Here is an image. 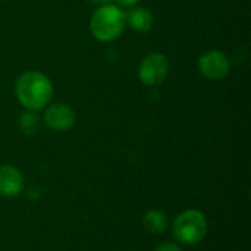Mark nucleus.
<instances>
[{
	"label": "nucleus",
	"instance_id": "1",
	"mask_svg": "<svg viewBox=\"0 0 251 251\" xmlns=\"http://www.w3.org/2000/svg\"><path fill=\"white\" fill-rule=\"evenodd\" d=\"M51 81L38 71L24 72L15 84V94L26 110H41L47 107L53 99Z\"/></svg>",
	"mask_w": 251,
	"mask_h": 251
},
{
	"label": "nucleus",
	"instance_id": "2",
	"mask_svg": "<svg viewBox=\"0 0 251 251\" xmlns=\"http://www.w3.org/2000/svg\"><path fill=\"white\" fill-rule=\"evenodd\" d=\"M126 26L125 12L110 3L100 6L91 16L90 21V31L99 41L109 43L119 38Z\"/></svg>",
	"mask_w": 251,
	"mask_h": 251
},
{
	"label": "nucleus",
	"instance_id": "3",
	"mask_svg": "<svg viewBox=\"0 0 251 251\" xmlns=\"http://www.w3.org/2000/svg\"><path fill=\"white\" fill-rule=\"evenodd\" d=\"M209 224L206 215L197 209H188L181 212L174 224L172 232L176 241L184 246H196L204 240L207 235Z\"/></svg>",
	"mask_w": 251,
	"mask_h": 251
},
{
	"label": "nucleus",
	"instance_id": "4",
	"mask_svg": "<svg viewBox=\"0 0 251 251\" xmlns=\"http://www.w3.org/2000/svg\"><path fill=\"white\" fill-rule=\"evenodd\" d=\"M169 74V62L168 57L162 53H150L147 54L138 68L140 81L147 85L153 87L165 81Z\"/></svg>",
	"mask_w": 251,
	"mask_h": 251
},
{
	"label": "nucleus",
	"instance_id": "5",
	"mask_svg": "<svg viewBox=\"0 0 251 251\" xmlns=\"http://www.w3.org/2000/svg\"><path fill=\"white\" fill-rule=\"evenodd\" d=\"M199 71L209 81H221L229 75L231 60L224 51L210 50L200 56Z\"/></svg>",
	"mask_w": 251,
	"mask_h": 251
},
{
	"label": "nucleus",
	"instance_id": "6",
	"mask_svg": "<svg viewBox=\"0 0 251 251\" xmlns=\"http://www.w3.org/2000/svg\"><path fill=\"white\" fill-rule=\"evenodd\" d=\"M43 121L53 131H59V132L68 131L75 125L76 113L69 104L54 103V104L47 106V109L43 115Z\"/></svg>",
	"mask_w": 251,
	"mask_h": 251
},
{
	"label": "nucleus",
	"instance_id": "7",
	"mask_svg": "<svg viewBox=\"0 0 251 251\" xmlns=\"http://www.w3.org/2000/svg\"><path fill=\"white\" fill-rule=\"evenodd\" d=\"M25 188L22 172L13 165H0V196L6 199L18 197Z\"/></svg>",
	"mask_w": 251,
	"mask_h": 251
},
{
	"label": "nucleus",
	"instance_id": "8",
	"mask_svg": "<svg viewBox=\"0 0 251 251\" xmlns=\"http://www.w3.org/2000/svg\"><path fill=\"white\" fill-rule=\"evenodd\" d=\"M126 25L137 32H147L153 26V13L146 7H134L125 13Z\"/></svg>",
	"mask_w": 251,
	"mask_h": 251
},
{
	"label": "nucleus",
	"instance_id": "9",
	"mask_svg": "<svg viewBox=\"0 0 251 251\" xmlns=\"http://www.w3.org/2000/svg\"><path fill=\"white\" fill-rule=\"evenodd\" d=\"M143 225L150 234L160 235V234L166 232V229L169 226V221H168V216L165 212L157 210V209H151L144 215Z\"/></svg>",
	"mask_w": 251,
	"mask_h": 251
},
{
	"label": "nucleus",
	"instance_id": "10",
	"mask_svg": "<svg viewBox=\"0 0 251 251\" xmlns=\"http://www.w3.org/2000/svg\"><path fill=\"white\" fill-rule=\"evenodd\" d=\"M40 125H41V119H40V116H38V113L35 110H26V112H24L19 116V121H18L19 131L24 135H28V137L37 134L38 129H40Z\"/></svg>",
	"mask_w": 251,
	"mask_h": 251
},
{
	"label": "nucleus",
	"instance_id": "11",
	"mask_svg": "<svg viewBox=\"0 0 251 251\" xmlns=\"http://www.w3.org/2000/svg\"><path fill=\"white\" fill-rule=\"evenodd\" d=\"M154 251H182V249H181L178 244H175V243L165 241V243L159 244V246L156 247V250Z\"/></svg>",
	"mask_w": 251,
	"mask_h": 251
},
{
	"label": "nucleus",
	"instance_id": "12",
	"mask_svg": "<svg viewBox=\"0 0 251 251\" xmlns=\"http://www.w3.org/2000/svg\"><path fill=\"white\" fill-rule=\"evenodd\" d=\"M118 4H121V6H126V7H131V6H135V4H138L141 0H115Z\"/></svg>",
	"mask_w": 251,
	"mask_h": 251
},
{
	"label": "nucleus",
	"instance_id": "13",
	"mask_svg": "<svg viewBox=\"0 0 251 251\" xmlns=\"http://www.w3.org/2000/svg\"><path fill=\"white\" fill-rule=\"evenodd\" d=\"M93 3H96V4H100V6H103V4H110V3H113L115 0H91Z\"/></svg>",
	"mask_w": 251,
	"mask_h": 251
}]
</instances>
